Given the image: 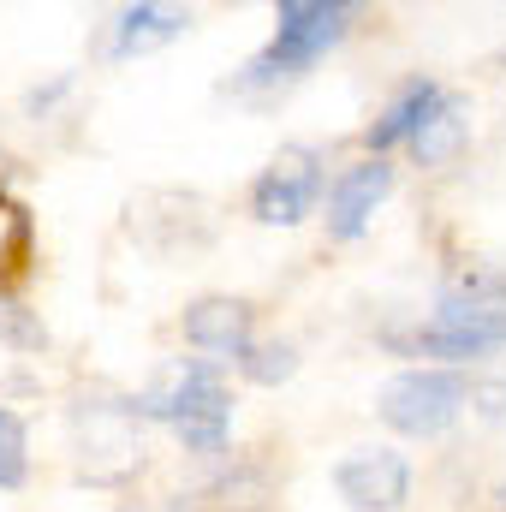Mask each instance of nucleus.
<instances>
[{
	"label": "nucleus",
	"mask_w": 506,
	"mask_h": 512,
	"mask_svg": "<svg viewBox=\"0 0 506 512\" xmlns=\"http://www.w3.org/2000/svg\"><path fill=\"white\" fill-rule=\"evenodd\" d=\"M495 501H501V512H506V483H501V489H495Z\"/></svg>",
	"instance_id": "a211bd4d"
},
{
	"label": "nucleus",
	"mask_w": 506,
	"mask_h": 512,
	"mask_svg": "<svg viewBox=\"0 0 506 512\" xmlns=\"http://www.w3.org/2000/svg\"><path fill=\"white\" fill-rule=\"evenodd\" d=\"M114 512H143V507H114Z\"/></svg>",
	"instance_id": "aec40b11"
},
{
	"label": "nucleus",
	"mask_w": 506,
	"mask_h": 512,
	"mask_svg": "<svg viewBox=\"0 0 506 512\" xmlns=\"http://www.w3.org/2000/svg\"><path fill=\"white\" fill-rule=\"evenodd\" d=\"M185 30H191V12H185V6H155V0L120 6V18H114V60L155 54V48L179 42Z\"/></svg>",
	"instance_id": "9b49d317"
},
{
	"label": "nucleus",
	"mask_w": 506,
	"mask_h": 512,
	"mask_svg": "<svg viewBox=\"0 0 506 512\" xmlns=\"http://www.w3.org/2000/svg\"><path fill=\"white\" fill-rule=\"evenodd\" d=\"M465 143H471V120H465V102H459V96L447 90V96H441V108H435V114H429V120L417 126V137H411L405 149H411V155H417L423 167H453Z\"/></svg>",
	"instance_id": "f8f14e48"
},
{
	"label": "nucleus",
	"mask_w": 506,
	"mask_h": 512,
	"mask_svg": "<svg viewBox=\"0 0 506 512\" xmlns=\"http://www.w3.org/2000/svg\"><path fill=\"white\" fill-rule=\"evenodd\" d=\"M30 483V429L12 405H0V489Z\"/></svg>",
	"instance_id": "4468645a"
},
{
	"label": "nucleus",
	"mask_w": 506,
	"mask_h": 512,
	"mask_svg": "<svg viewBox=\"0 0 506 512\" xmlns=\"http://www.w3.org/2000/svg\"><path fill=\"white\" fill-rule=\"evenodd\" d=\"M0 346H12V352H42V346H48V328H42L36 310H24L18 298H0Z\"/></svg>",
	"instance_id": "2eb2a0df"
},
{
	"label": "nucleus",
	"mask_w": 506,
	"mask_h": 512,
	"mask_svg": "<svg viewBox=\"0 0 506 512\" xmlns=\"http://www.w3.org/2000/svg\"><path fill=\"white\" fill-rule=\"evenodd\" d=\"M72 447H78V477L96 489H114L143 465V423L131 417L126 399H78Z\"/></svg>",
	"instance_id": "39448f33"
},
{
	"label": "nucleus",
	"mask_w": 506,
	"mask_h": 512,
	"mask_svg": "<svg viewBox=\"0 0 506 512\" xmlns=\"http://www.w3.org/2000/svg\"><path fill=\"white\" fill-rule=\"evenodd\" d=\"M352 18H358L352 0H280L274 6V36L239 72V90H274V84L304 78L322 54H334L352 36Z\"/></svg>",
	"instance_id": "f03ea898"
},
{
	"label": "nucleus",
	"mask_w": 506,
	"mask_h": 512,
	"mask_svg": "<svg viewBox=\"0 0 506 512\" xmlns=\"http://www.w3.org/2000/svg\"><path fill=\"white\" fill-rule=\"evenodd\" d=\"M441 96H447V90H441L435 78H423V72H417V78H405V90L381 108L376 126L364 131V149H370L376 161H387V149H399V143H411V137H417V126L441 108Z\"/></svg>",
	"instance_id": "9d476101"
},
{
	"label": "nucleus",
	"mask_w": 506,
	"mask_h": 512,
	"mask_svg": "<svg viewBox=\"0 0 506 512\" xmlns=\"http://www.w3.org/2000/svg\"><path fill=\"white\" fill-rule=\"evenodd\" d=\"M495 66H506V48H501V54H495Z\"/></svg>",
	"instance_id": "6ab92c4d"
},
{
	"label": "nucleus",
	"mask_w": 506,
	"mask_h": 512,
	"mask_svg": "<svg viewBox=\"0 0 506 512\" xmlns=\"http://www.w3.org/2000/svg\"><path fill=\"white\" fill-rule=\"evenodd\" d=\"M179 328H185V346H197L209 364L215 358L239 364V352L256 340V304L251 298H233V292H203V298L185 304Z\"/></svg>",
	"instance_id": "1a4fd4ad"
},
{
	"label": "nucleus",
	"mask_w": 506,
	"mask_h": 512,
	"mask_svg": "<svg viewBox=\"0 0 506 512\" xmlns=\"http://www.w3.org/2000/svg\"><path fill=\"white\" fill-rule=\"evenodd\" d=\"M239 376L251 387H280V382H292L298 376V346L292 340H251L245 352H239Z\"/></svg>",
	"instance_id": "ddd939ff"
},
{
	"label": "nucleus",
	"mask_w": 506,
	"mask_h": 512,
	"mask_svg": "<svg viewBox=\"0 0 506 512\" xmlns=\"http://www.w3.org/2000/svg\"><path fill=\"white\" fill-rule=\"evenodd\" d=\"M465 411H477L483 423H506V382H501V376H483V382H471Z\"/></svg>",
	"instance_id": "dca6fc26"
},
{
	"label": "nucleus",
	"mask_w": 506,
	"mask_h": 512,
	"mask_svg": "<svg viewBox=\"0 0 506 512\" xmlns=\"http://www.w3.org/2000/svg\"><path fill=\"white\" fill-rule=\"evenodd\" d=\"M393 167L376 161V155H364V161H352V167H340L334 179H328V239H340V245H358L364 233H370V221H376V209L393 197Z\"/></svg>",
	"instance_id": "6e6552de"
},
{
	"label": "nucleus",
	"mask_w": 506,
	"mask_h": 512,
	"mask_svg": "<svg viewBox=\"0 0 506 512\" xmlns=\"http://www.w3.org/2000/svg\"><path fill=\"white\" fill-rule=\"evenodd\" d=\"M387 346H399L411 358H435V370H459L465 376V364H483V358L506 352V310L435 298V316L417 322L411 334H387Z\"/></svg>",
	"instance_id": "7ed1b4c3"
},
{
	"label": "nucleus",
	"mask_w": 506,
	"mask_h": 512,
	"mask_svg": "<svg viewBox=\"0 0 506 512\" xmlns=\"http://www.w3.org/2000/svg\"><path fill=\"white\" fill-rule=\"evenodd\" d=\"M322 191H328V179H322V161H316V149H304V143H286L262 173H256L251 185V215L262 227H298V221H310L316 215V203H322Z\"/></svg>",
	"instance_id": "423d86ee"
},
{
	"label": "nucleus",
	"mask_w": 506,
	"mask_h": 512,
	"mask_svg": "<svg viewBox=\"0 0 506 512\" xmlns=\"http://www.w3.org/2000/svg\"><path fill=\"white\" fill-rule=\"evenodd\" d=\"M126 405H131L137 423H167V429L185 441V453H197V459H221V453H227V435H233V393L221 387V376H215L209 358H179L149 393H137Z\"/></svg>",
	"instance_id": "f257e3e1"
},
{
	"label": "nucleus",
	"mask_w": 506,
	"mask_h": 512,
	"mask_svg": "<svg viewBox=\"0 0 506 512\" xmlns=\"http://www.w3.org/2000/svg\"><path fill=\"white\" fill-rule=\"evenodd\" d=\"M334 495L352 512H399L411 501V459L399 447H352L334 465Z\"/></svg>",
	"instance_id": "0eeeda50"
},
{
	"label": "nucleus",
	"mask_w": 506,
	"mask_h": 512,
	"mask_svg": "<svg viewBox=\"0 0 506 512\" xmlns=\"http://www.w3.org/2000/svg\"><path fill=\"white\" fill-rule=\"evenodd\" d=\"M465 399H471V376L435 370V364H411V370H399V376L381 382L376 417L393 429V435L441 441V435L465 417Z\"/></svg>",
	"instance_id": "20e7f679"
},
{
	"label": "nucleus",
	"mask_w": 506,
	"mask_h": 512,
	"mask_svg": "<svg viewBox=\"0 0 506 512\" xmlns=\"http://www.w3.org/2000/svg\"><path fill=\"white\" fill-rule=\"evenodd\" d=\"M66 90H72V78H54L48 90H30V96H24V114H48V108H54Z\"/></svg>",
	"instance_id": "f3484780"
}]
</instances>
